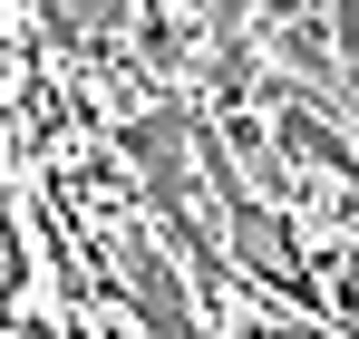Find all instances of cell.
Segmentation results:
<instances>
[{
  "instance_id": "cell-1",
  "label": "cell",
  "mask_w": 359,
  "mask_h": 339,
  "mask_svg": "<svg viewBox=\"0 0 359 339\" xmlns=\"http://www.w3.org/2000/svg\"><path fill=\"white\" fill-rule=\"evenodd\" d=\"M117 272H126V300L146 310V330H156V339H204V330H194V310H184L175 262H165L146 233H126V242H117Z\"/></svg>"
},
{
  "instance_id": "cell-2",
  "label": "cell",
  "mask_w": 359,
  "mask_h": 339,
  "mask_svg": "<svg viewBox=\"0 0 359 339\" xmlns=\"http://www.w3.org/2000/svg\"><path fill=\"white\" fill-rule=\"evenodd\" d=\"M282 146H301L311 165H330V174H359V146H350V136H340L320 107H301L292 88H282Z\"/></svg>"
},
{
  "instance_id": "cell-3",
  "label": "cell",
  "mask_w": 359,
  "mask_h": 339,
  "mask_svg": "<svg viewBox=\"0 0 359 339\" xmlns=\"http://www.w3.org/2000/svg\"><path fill=\"white\" fill-rule=\"evenodd\" d=\"M126 0H49V29L59 39H97V29H117Z\"/></svg>"
},
{
  "instance_id": "cell-4",
  "label": "cell",
  "mask_w": 359,
  "mask_h": 339,
  "mask_svg": "<svg viewBox=\"0 0 359 339\" xmlns=\"http://www.w3.org/2000/svg\"><path fill=\"white\" fill-rule=\"evenodd\" d=\"M20 310V233H10V194H0V320Z\"/></svg>"
},
{
  "instance_id": "cell-5",
  "label": "cell",
  "mask_w": 359,
  "mask_h": 339,
  "mask_svg": "<svg viewBox=\"0 0 359 339\" xmlns=\"http://www.w3.org/2000/svg\"><path fill=\"white\" fill-rule=\"evenodd\" d=\"M252 10H272V20H292V10H301V0H252Z\"/></svg>"
}]
</instances>
